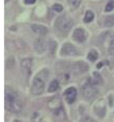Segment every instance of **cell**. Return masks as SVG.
<instances>
[{
	"label": "cell",
	"instance_id": "d6986e66",
	"mask_svg": "<svg viewBox=\"0 0 114 122\" xmlns=\"http://www.w3.org/2000/svg\"><path fill=\"white\" fill-rule=\"evenodd\" d=\"M114 24V15H109L105 20V25L107 27H111Z\"/></svg>",
	"mask_w": 114,
	"mask_h": 122
},
{
	"label": "cell",
	"instance_id": "cb8c5ba5",
	"mask_svg": "<svg viewBox=\"0 0 114 122\" xmlns=\"http://www.w3.org/2000/svg\"><path fill=\"white\" fill-rule=\"evenodd\" d=\"M80 122H96L95 120L91 118L90 117H83V119H82V120L80 121Z\"/></svg>",
	"mask_w": 114,
	"mask_h": 122
},
{
	"label": "cell",
	"instance_id": "52a82bcc",
	"mask_svg": "<svg viewBox=\"0 0 114 122\" xmlns=\"http://www.w3.org/2000/svg\"><path fill=\"white\" fill-rule=\"evenodd\" d=\"M95 113L100 117H103L106 113V106L104 99H101L95 104L94 107Z\"/></svg>",
	"mask_w": 114,
	"mask_h": 122
},
{
	"label": "cell",
	"instance_id": "3957f363",
	"mask_svg": "<svg viewBox=\"0 0 114 122\" xmlns=\"http://www.w3.org/2000/svg\"><path fill=\"white\" fill-rule=\"evenodd\" d=\"M73 25V21L67 15H62L56 20L55 28L58 33L66 35L71 30Z\"/></svg>",
	"mask_w": 114,
	"mask_h": 122
},
{
	"label": "cell",
	"instance_id": "30bf717a",
	"mask_svg": "<svg viewBox=\"0 0 114 122\" xmlns=\"http://www.w3.org/2000/svg\"><path fill=\"white\" fill-rule=\"evenodd\" d=\"M46 41L43 37H39L36 40L34 43V48L36 51L39 53H42L46 50Z\"/></svg>",
	"mask_w": 114,
	"mask_h": 122
},
{
	"label": "cell",
	"instance_id": "ffe728a7",
	"mask_svg": "<svg viewBox=\"0 0 114 122\" xmlns=\"http://www.w3.org/2000/svg\"><path fill=\"white\" fill-rule=\"evenodd\" d=\"M14 63H15L14 58L13 57H10L7 60L6 63H5V67L7 69H11L14 66Z\"/></svg>",
	"mask_w": 114,
	"mask_h": 122
},
{
	"label": "cell",
	"instance_id": "7c38bea8",
	"mask_svg": "<svg viewBox=\"0 0 114 122\" xmlns=\"http://www.w3.org/2000/svg\"><path fill=\"white\" fill-rule=\"evenodd\" d=\"M31 30L34 33L39 34L40 36H45L47 33V28L46 27L39 25V24H33L31 25Z\"/></svg>",
	"mask_w": 114,
	"mask_h": 122
},
{
	"label": "cell",
	"instance_id": "e0dca14e",
	"mask_svg": "<svg viewBox=\"0 0 114 122\" xmlns=\"http://www.w3.org/2000/svg\"><path fill=\"white\" fill-rule=\"evenodd\" d=\"M82 2V0H68V4L72 10L77 9Z\"/></svg>",
	"mask_w": 114,
	"mask_h": 122
},
{
	"label": "cell",
	"instance_id": "4fadbf2b",
	"mask_svg": "<svg viewBox=\"0 0 114 122\" xmlns=\"http://www.w3.org/2000/svg\"><path fill=\"white\" fill-rule=\"evenodd\" d=\"M48 106L51 109L56 110L61 107V99L59 97L56 96L53 97L48 103Z\"/></svg>",
	"mask_w": 114,
	"mask_h": 122
},
{
	"label": "cell",
	"instance_id": "9a60e30c",
	"mask_svg": "<svg viewBox=\"0 0 114 122\" xmlns=\"http://www.w3.org/2000/svg\"><path fill=\"white\" fill-rule=\"evenodd\" d=\"M59 87V82L57 80H53L52 82L49 84V87H48V92L50 93L54 92H56Z\"/></svg>",
	"mask_w": 114,
	"mask_h": 122
},
{
	"label": "cell",
	"instance_id": "5b68a950",
	"mask_svg": "<svg viewBox=\"0 0 114 122\" xmlns=\"http://www.w3.org/2000/svg\"><path fill=\"white\" fill-rule=\"evenodd\" d=\"M31 66H32V61L29 58L23 59L21 63V67L22 70L23 76L26 78H29L31 73Z\"/></svg>",
	"mask_w": 114,
	"mask_h": 122
},
{
	"label": "cell",
	"instance_id": "8fae6325",
	"mask_svg": "<svg viewBox=\"0 0 114 122\" xmlns=\"http://www.w3.org/2000/svg\"><path fill=\"white\" fill-rule=\"evenodd\" d=\"M73 69L74 72L78 73H82L88 71V65L86 63L83 61H78L74 63L73 66Z\"/></svg>",
	"mask_w": 114,
	"mask_h": 122
},
{
	"label": "cell",
	"instance_id": "484cf974",
	"mask_svg": "<svg viewBox=\"0 0 114 122\" xmlns=\"http://www.w3.org/2000/svg\"><path fill=\"white\" fill-rule=\"evenodd\" d=\"M102 65H103V63H101V62L99 63L98 65H97V67H98V69H99V68H101V67L103 66H102Z\"/></svg>",
	"mask_w": 114,
	"mask_h": 122
},
{
	"label": "cell",
	"instance_id": "ac0fdd59",
	"mask_svg": "<svg viewBox=\"0 0 114 122\" xmlns=\"http://www.w3.org/2000/svg\"><path fill=\"white\" fill-rule=\"evenodd\" d=\"M94 18V14L91 11H88L85 13V17L83 19V21L85 23H89L93 21Z\"/></svg>",
	"mask_w": 114,
	"mask_h": 122
},
{
	"label": "cell",
	"instance_id": "8992f818",
	"mask_svg": "<svg viewBox=\"0 0 114 122\" xmlns=\"http://www.w3.org/2000/svg\"><path fill=\"white\" fill-rule=\"evenodd\" d=\"M78 54V51L72 43H66L62 46L61 50V55L65 56H73Z\"/></svg>",
	"mask_w": 114,
	"mask_h": 122
},
{
	"label": "cell",
	"instance_id": "d4e9b609",
	"mask_svg": "<svg viewBox=\"0 0 114 122\" xmlns=\"http://www.w3.org/2000/svg\"><path fill=\"white\" fill-rule=\"evenodd\" d=\"M36 0H24L26 4H33L36 3Z\"/></svg>",
	"mask_w": 114,
	"mask_h": 122
},
{
	"label": "cell",
	"instance_id": "7a4b0ae2",
	"mask_svg": "<svg viewBox=\"0 0 114 122\" xmlns=\"http://www.w3.org/2000/svg\"><path fill=\"white\" fill-rule=\"evenodd\" d=\"M49 77V70L47 69H41L36 74L33 78L31 93L33 96H39L43 93L47 80Z\"/></svg>",
	"mask_w": 114,
	"mask_h": 122
},
{
	"label": "cell",
	"instance_id": "44dd1931",
	"mask_svg": "<svg viewBox=\"0 0 114 122\" xmlns=\"http://www.w3.org/2000/svg\"><path fill=\"white\" fill-rule=\"evenodd\" d=\"M108 52L110 55H114V37L111 38L108 47Z\"/></svg>",
	"mask_w": 114,
	"mask_h": 122
},
{
	"label": "cell",
	"instance_id": "6da1fadb",
	"mask_svg": "<svg viewBox=\"0 0 114 122\" xmlns=\"http://www.w3.org/2000/svg\"><path fill=\"white\" fill-rule=\"evenodd\" d=\"M22 103L17 93L11 87H5V108L12 113H20L22 109Z\"/></svg>",
	"mask_w": 114,
	"mask_h": 122
},
{
	"label": "cell",
	"instance_id": "4316f807",
	"mask_svg": "<svg viewBox=\"0 0 114 122\" xmlns=\"http://www.w3.org/2000/svg\"><path fill=\"white\" fill-rule=\"evenodd\" d=\"M8 1H9V0H5V2L7 3V2H8Z\"/></svg>",
	"mask_w": 114,
	"mask_h": 122
},
{
	"label": "cell",
	"instance_id": "ba28073f",
	"mask_svg": "<svg viewBox=\"0 0 114 122\" xmlns=\"http://www.w3.org/2000/svg\"><path fill=\"white\" fill-rule=\"evenodd\" d=\"M73 39L78 41L79 43H82L84 42L86 39H87V36H86V32L82 28H78L74 31L73 33Z\"/></svg>",
	"mask_w": 114,
	"mask_h": 122
},
{
	"label": "cell",
	"instance_id": "277c9868",
	"mask_svg": "<svg viewBox=\"0 0 114 122\" xmlns=\"http://www.w3.org/2000/svg\"><path fill=\"white\" fill-rule=\"evenodd\" d=\"M82 96L88 101H91L98 96V89L88 81L82 87Z\"/></svg>",
	"mask_w": 114,
	"mask_h": 122
},
{
	"label": "cell",
	"instance_id": "603a6c76",
	"mask_svg": "<svg viewBox=\"0 0 114 122\" xmlns=\"http://www.w3.org/2000/svg\"><path fill=\"white\" fill-rule=\"evenodd\" d=\"M53 9L54 11H56L57 12H60V11H62V10H63V7L60 4L56 3V4H55L53 6Z\"/></svg>",
	"mask_w": 114,
	"mask_h": 122
},
{
	"label": "cell",
	"instance_id": "5bb4252c",
	"mask_svg": "<svg viewBox=\"0 0 114 122\" xmlns=\"http://www.w3.org/2000/svg\"><path fill=\"white\" fill-rule=\"evenodd\" d=\"M88 81L91 83L92 85L96 86L101 84L102 82V78L99 73L94 72L93 73V77L92 79H89V80H88Z\"/></svg>",
	"mask_w": 114,
	"mask_h": 122
},
{
	"label": "cell",
	"instance_id": "9c48e42d",
	"mask_svg": "<svg viewBox=\"0 0 114 122\" xmlns=\"http://www.w3.org/2000/svg\"><path fill=\"white\" fill-rule=\"evenodd\" d=\"M64 96L65 97V99L68 103H73L75 102L77 96V90L75 87H71L68 89H67L64 92Z\"/></svg>",
	"mask_w": 114,
	"mask_h": 122
},
{
	"label": "cell",
	"instance_id": "7402d4cb",
	"mask_svg": "<svg viewBox=\"0 0 114 122\" xmlns=\"http://www.w3.org/2000/svg\"><path fill=\"white\" fill-rule=\"evenodd\" d=\"M114 9V0H109L105 6V11H111Z\"/></svg>",
	"mask_w": 114,
	"mask_h": 122
},
{
	"label": "cell",
	"instance_id": "2e32d148",
	"mask_svg": "<svg viewBox=\"0 0 114 122\" xmlns=\"http://www.w3.org/2000/svg\"><path fill=\"white\" fill-rule=\"evenodd\" d=\"M98 58V52L94 50H91L88 55V59L92 62H94Z\"/></svg>",
	"mask_w": 114,
	"mask_h": 122
}]
</instances>
